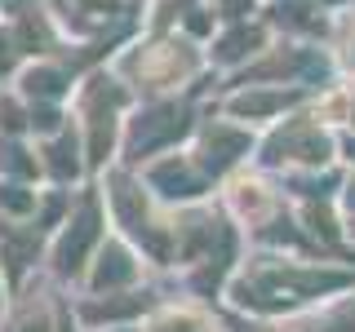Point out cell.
I'll return each mask as SVG.
<instances>
[{
    "mask_svg": "<svg viewBox=\"0 0 355 332\" xmlns=\"http://www.w3.org/2000/svg\"><path fill=\"white\" fill-rule=\"evenodd\" d=\"M89 5H111V0H89Z\"/></svg>",
    "mask_w": 355,
    "mask_h": 332,
    "instance_id": "obj_1",
    "label": "cell"
}]
</instances>
